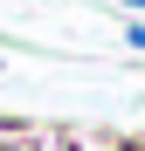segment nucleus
I'll use <instances>...</instances> for the list:
<instances>
[{
    "label": "nucleus",
    "instance_id": "1",
    "mask_svg": "<svg viewBox=\"0 0 145 151\" xmlns=\"http://www.w3.org/2000/svg\"><path fill=\"white\" fill-rule=\"evenodd\" d=\"M0 151H35V144H28V131H21V124H0Z\"/></svg>",
    "mask_w": 145,
    "mask_h": 151
},
{
    "label": "nucleus",
    "instance_id": "2",
    "mask_svg": "<svg viewBox=\"0 0 145 151\" xmlns=\"http://www.w3.org/2000/svg\"><path fill=\"white\" fill-rule=\"evenodd\" d=\"M125 41H131V48H145V21H125Z\"/></svg>",
    "mask_w": 145,
    "mask_h": 151
},
{
    "label": "nucleus",
    "instance_id": "3",
    "mask_svg": "<svg viewBox=\"0 0 145 151\" xmlns=\"http://www.w3.org/2000/svg\"><path fill=\"white\" fill-rule=\"evenodd\" d=\"M117 7H131V14H145V0H117Z\"/></svg>",
    "mask_w": 145,
    "mask_h": 151
},
{
    "label": "nucleus",
    "instance_id": "4",
    "mask_svg": "<svg viewBox=\"0 0 145 151\" xmlns=\"http://www.w3.org/2000/svg\"><path fill=\"white\" fill-rule=\"evenodd\" d=\"M104 151H145V144H104Z\"/></svg>",
    "mask_w": 145,
    "mask_h": 151
}]
</instances>
